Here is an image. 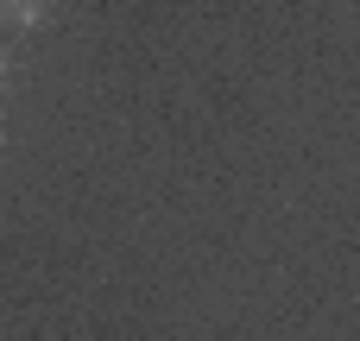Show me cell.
Returning a JSON list of instances; mask_svg holds the SVG:
<instances>
[{
  "instance_id": "1",
  "label": "cell",
  "mask_w": 360,
  "mask_h": 341,
  "mask_svg": "<svg viewBox=\"0 0 360 341\" xmlns=\"http://www.w3.org/2000/svg\"><path fill=\"white\" fill-rule=\"evenodd\" d=\"M0 19H6V25H19V32H32V25H44V19H51V0H0Z\"/></svg>"
},
{
  "instance_id": "2",
  "label": "cell",
  "mask_w": 360,
  "mask_h": 341,
  "mask_svg": "<svg viewBox=\"0 0 360 341\" xmlns=\"http://www.w3.org/2000/svg\"><path fill=\"white\" fill-rule=\"evenodd\" d=\"M0 89H6V51H0Z\"/></svg>"
}]
</instances>
